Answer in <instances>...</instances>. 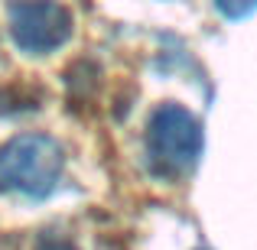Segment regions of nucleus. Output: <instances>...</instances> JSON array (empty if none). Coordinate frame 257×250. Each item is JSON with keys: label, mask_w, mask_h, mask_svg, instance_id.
<instances>
[{"label": "nucleus", "mask_w": 257, "mask_h": 250, "mask_svg": "<svg viewBox=\"0 0 257 250\" xmlns=\"http://www.w3.org/2000/svg\"><path fill=\"white\" fill-rule=\"evenodd\" d=\"M62 146L46 133H20L0 146V192L46 198L62 179Z\"/></svg>", "instance_id": "nucleus-1"}, {"label": "nucleus", "mask_w": 257, "mask_h": 250, "mask_svg": "<svg viewBox=\"0 0 257 250\" xmlns=\"http://www.w3.org/2000/svg\"><path fill=\"white\" fill-rule=\"evenodd\" d=\"M202 156V124L182 104H160L147 120V159L157 175L179 179Z\"/></svg>", "instance_id": "nucleus-2"}, {"label": "nucleus", "mask_w": 257, "mask_h": 250, "mask_svg": "<svg viewBox=\"0 0 257 250\" xmlns=\"http://www.w3.org/2000/svg\"><path fill=\"white\" fill-rule=\"evenodd\" d=\"M10 36L30 56H49L72 36V13L59 0L10 4Z\"/></svg>", "instance_id": "nucleus-3"}, {"label": "nucleus", "mask_w": 257, "mask_h": 250, "mask_svg": "<svg viewBox=\"0 0 257 250\" xmlns=\"http://www.w3.org/2000/svg\"><path fill=\"white\" fill-rule=\"evenodd\" d=\"M215 10L225 20H244L247 13L257 10V0H215Z\"/></svg>", "instance_id": "nucleus-4"}, {"label": "nucleus", "mask_w": 257, "mask_h": 250, "mask_svg": "<svg viewBox=\"0 0 257 250\" xmlns=\"http://www.w3.org/2000/svg\"><path fill=\"white\" fill-rule=\"evenodd\" d=\"M43 250H72L69 244H43Z\"/></svg>", "instance_id": "nucleus-5"}]
</instances>
